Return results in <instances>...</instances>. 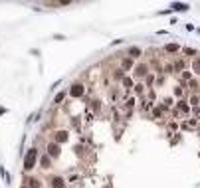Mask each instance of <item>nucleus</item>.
Segmentation results:
<instances>
[{
	"label": "nucleus",
	"mask_w": 200,
	"mask_h": 188,
	"mask_svg": "<svg viewBox=\"0 0 200 188\" xmlns=\"http://www.w3.org/2000/svg\"><path fill=\"white\" fill-rule=\"evenodd\" d=\"M67 141V131H57L56 133V143H66Z\"/></svg>",
	"instance_id": "nucleus-6"
},
{
	"label": "nucleus",
	"mask_w": 200,
	"mask_h": 188,
	"mask_svg": "<svg viewBox=\"0 0 200 188\" xmlns=\"http://www.w3.org/2000/svg\"><path fill=\"white\" fill-rule=\"evenodd\" d=\"M184 54H186V56H194V50H190V48H186V50H184Z\"/></svg>",
	"instance_id": "nucleus-16"
},
{
	"label": "nucleus",
	"mask_w": 200,
	"mask_h": 188,
	"mask_svg": "<svg viewBox=\"0 0 200 188\" xmlns=\"http://www.w3.org/2000/svg\"><path fill=\"white\" fill-rule=\"evenodd\" d=\"M36 159H38V150L30 149L28 153H26V159H24V170H32L34 165H36Z\"/></svg>",
	"instance_id": "nucleus-1"
},
{
	"label": "nucleus",
	"mask_w": 200,
	"mask_h": 188,
	"mask_svg": "<svg viewBox=\"0 0 200 188\" xmlns=\"http://www.w3.org/2000/svg\"><path fill=\"white\" fill-rule=\"evenodd\" d=\"M69 93H72L73 97H81V95H83V85H81V83H73Z\"/></svg>",
	"instance_id": "nucleus-3"
},
{
	"label": "nucleus",
	"mask_w": 200,
	"mask_h": 188,
	"mask_svg": "<svg viewBox=\"0 0 200 188\" xmlns=\"http://www.w3.org/2000/svg\"><path fill=\"white\" fill-rule=\"evenodd\" d=\"M48 153L52 156H57L60 155V146H57V143H52V145H48Z\"/></svg>",
	"instance_id": "nucleus-5"
},
{
	"label": "nucleus",
	"mask_w": 200,
	"mask_h": 188,
	"mask_svg": "<svg viewBox=\"0 0 200 188\" xmlns=\"http://www.w3.org/2000/svg\"><path fill=\"white\" fill-rule=\"evenodd\" d=\"M178 109H180L182 113H188V109H190V107H188V105H186L184 101H178Z\"/></svg>",
	"instance_id": "nucleus-9"
},
{
	"label": "nucleus",
	"mask_w": 200,
	"mask_h": 188,
	"mask_svg": "<svg viewBox=\"0 0 200 188\" xmlns=\"http://www.w3.org/2000/svg\"><path fill=\"white\" fill-rule=\"evenodd\" d=\"M192 67H194V73H200V57H196V60H194Z\"/></svg>",
	"instance_id": "nucleus-11"
},
{
	"label": "nucleus",
	"mask_w": 200,
	"mask_h": 188,
	"mask_svg": "<svg viewBox=\"0 0 200 188\" xmlns=\"http://www.w3.org/2000/svg\"><path fill=\"white\" fill-rule=\"evenodd\" d=\"M52 188H66V180L62 176H54L52 178Z\"/></svg>",
	"instance_id": "nucleus-4"
},
{
	"label": "nucleus",
	"mask_w": 200,
	"mask_h": 188,
	"mask_svg": "<svg viewBox=\"0 0 200 188\" xmlns=\"http://www.w3.org/2000/svg\"><path fill=\"white\" fill-rule=\"evenodd\" d=\"M63 97H66V93H57V95H56V103H60V101H63Z\"/></svg>",
	"instance_id": "nucleus-15"
},
{
	"label": "nucleus",
	"mask_w": 200,
	"mask_h": 188,
	"mask_svg": "<svg viewBox=\"0 0 200 188\" xmlns=\"http://www.w3.org/2000/svg\"><path fill=\"white\" fill-rule=\"evenodd\" d=\"M129 56H131V57H139V56H141V50H139V48H129Z\"/></svg>",
	"instance_id": "nucleus-7"
},
{
	"label": "nucleus",
	"mask_w": 200,
	"mask_h": 188,
	"mask_svg": "<svg viewBox=\"0 0 200 188\" xmlns=\"http://www.w3.org/2000/svg\"><path fill=\"white\" fill-rule=\"evenodd\" d=\"M42 166H44V168H50V156L48 155L42 159Z\"/></svg>",
	"instance_id": "nucleus-12"
},
{
	"label": "nucleus",
	"mask_w": 200,
	"mask_h": 188,
	"mask_svg": "<svg viewBox=\"0 0 200 188\" xmlns=\"http://www.w3.org/2000/svg\"><path fill=\"white\" fill-rule=\"evenodd\" d=\"M28 186H30V188H40V182H38L36 178H30V180H28Z\"/></svg>",
	"instance_id": "nucleus-10"
},
{
	"label": "nucleus",
	"mask_w": 200,
	"mask_h": 188,
	"mask_svg": "<svg viewBox=\"0 0 200 188\" xmlns=\"http://www.w3.org/2000/svg\"><path fill=\"white\" fill-rule=\"evenodd\" d=\"M123 67H125V69L133 67V60H131V57H125V60H123Z\"/></svg>",
	"instance_id": "nucleus-8"
},
{
	"label": "nucleus",
	"mask_w": 200,
	"mask_h": 188,
	"mask_svg": "<svg viewBox=\"0 0 200 188\" xmlns=\"http://www.w3.org/2000/svg\"><path fill=\"white\" fill-rule=\"evenodd\" d=\"M174 95H178V97L182 95V89H180V87H176V89H174Z\"/></svg>",
	"instance_id": "nucleus-18"
},
{
	"label": "nucleus",
	"mask_w": 200,
	"mask_h": 188,
	"mask_svg": "<svg viewBox=\"0 0 200 188\" xmlns=\"http://www.w3.org/2000/svg\"><path fill=\"white\" fill-rule=\"evenodd\" d=\"M178 50V44H168L167 46V52H176Z\"/></svg>",
	"instance_id": "nucleus-13"
},
{
	"label": "nucleus",
	"mask_w": 200,
	"mask_h": 188,
	"mask_svg": "<svg viewBox=\"0 0 200 188\" xmlns=\"http://www.w3.org/2000/svg\"><path fill=\"white\" fill-rule=\"evenodd\" d=\"M123 85H125V87H131V85H133V81L129 79V77H123Z\"/></svg>",
	"instance_id": "nucleus-14"
},
{
	"label": "nucleus",
	"mask_w": 200,
	"mask_h": 188,
	"mask_svg": "<svg viewBox=\"0 0 200 188\" xmlns=\"http://www.w3.org/2000/svg\"><path fill=\"white\" fill-rule=\"evenodd\" d=\"M143 89H145L143 85H137V87H135V91H137V93H143Z\"/></svg>",
	"instance_id": "nucleus-17"
},
{
	"label": "nucleus",
	"mask_w": 200,
	"mask_h": 188,
	"mask_svg": "<svg viewBox=\"0 0 200 188\" xmlns=\"http://www.w3.org/2000/svg\"><path fill=\"white\" fill-rule=\"evenodd\" d=\"M147 71H149V67L145 66V63H141V66H137L135 67V77H147Z\"/></svg>",
	"instance_id": "nucleus-2"
}]
</instances>
